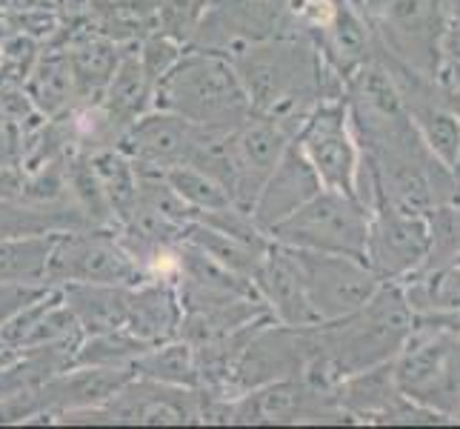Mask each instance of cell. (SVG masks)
<instances>
[{"mask_svg":"<svg viewBox=\"0 0 460 429\" xmlns=\"http://www.w3.org/2000/svg\"><path fill=\"white\" fill-rule=\"evenodd\" d=\"M415 329V309L398 283L380 290L352 315L309 326V358L300 378L332 392L343 378L394 361Z\"/></svg>","mask_w":460,"mask_h":429,"instance_id":"cell-1","label":"cell"},{"mask_svg":"<svg viewBox=\"0 0 460 429\" xmlns=\"http://www.w3.org/2000/svg\"><path fill=\"white\" fill-rule=\"evenodd\" d=\"M249 103L292 132L323 101V55L304 40H249L226 52Z\"/></svg>","mask_w":460,"mask_h":429,"instance_id":"cell-2","label":"cell"},{"mask_svg":"<svg viewBox=\"0 0 460 429\" xmlns=\"http://www.w3.org/2000/svg\"><path fill=\"white\" fill-rule=\"evenodd\" d=\"M152 106L220 132L234 130L252 115L249 94L232 58L215 49L183 52L157 81Z\"/></svg>","mask_w":460,"mask_h":429,"instance_id":"cell-3","label":"cell"},{"mask_svg":"<svg viewBox=\"0 0 460 429\" xmlns=\"http://www.w3.org/2000/svg\"><path fill=\"white\" fill-rule=\"evenodd\" d=\"M372 212L355 195L338 189H321L304 206H297L275 227H269V241L289 249L329 252L367 261ZM369 264V261H367Z\"/></svg>","mask_w":460,"mask_h":429,"instance_id":"cell-4","label":"cell"},{"mask_svg":"<svg viewBox=\"0 0 460 429\" xmlns=\"http://www.w3.org/2000/svg\"><path fill=\"white\" fill-rule=\"evenodd\" d=\"M438 324V321H435ZM394 384L401 395L452 418L460 412V329L415 326L394 358Z\"/></svg>","mask_w":460,"mask_h":429,"instance_id":"cell-5","label":"cell"},{"mask_svg":"<svg viewBox=\"0 0 460 429\" xmlns=\"http://www.w3.org/2000/svg\"><path fill=\"white\" fill-rule=\"evenodd\" d=\"M149 275L123 246L118 229H66L52 241L46 283H120L135 286Z\"/></svg>","mask_w":460,"mask_h":429,"instance_id":"cell-6","label":"cell"},{"mask_svg":"<svg viewBox=\"0 0 460 429\" xmlns=\"http://www.w3.org/2000/svg\"><path fill=\"white\" fill-rule=\"evenodd\" d=\"M292 255L300 278H304L309 304L321 324L352 315L384 283V278L360 258L329 255V252H306V249H292Z\"/></svg>","mask_w":460,"mask_h":429,"instance_id":"cell-7","label":"cell"},{"mask_svg":"<svg viewBox=\"0 0 460 429\" xmlns=\"http://www.w3.org/2000/svg\"><path fill=\"white\" fill-rule=\"evenodd\" d=\"M200 389L169 387L132 375L106 404L72 412L60 424H200Z\"/></svg>","mask_w":460,"mask_h":429,"instance_id":"cell-8","label":"cell"},{"mask_svg":"<svg viewBox=\"0 0 460 429\" xmlns=\"http://www.w3.org/2000/svg\"><path fill=\"white\" fill-rule=\"evenodd\" d=\"M295 143L314 166L317 178L326 189L355 195L360 149L352 126H349L346 101L332 98L317 103L306 115V121L297 126Z\"/></svg>","mask_w":460,"mask_h":429,"instance_id":"cell-9","label":"cell"},{"mask_svg":"<svg viewBox=\"0 0 460 429\" xmlns=\"http://www.w3.org/2000/svg\"><path fill=\"white\" fill-rule=\"evenodd\" d=\"M295 140V132L287 123L269 118L263 112H255L237 123L226 135V155H229V195L234 206L252 210L263 181L269 178L280 161V155Z\"/></svg>","mask_w":460,"mask_h":429,"instance_id":"cell-10","label":"cell"},{"mask_svg":"<svg viewBox=\"0 0 460 429\" xmlns=\"http://www.w3.org/2000/svg\"><path fill=\"white\" fill-rule=\"evenodd\" d=\"M435 229L426 212H411L389 201H380L369 220L367 261L384 281L403 278L429 258Z\"/></svg>","mask_w":460,"mask_h":429,"instance_id":"cell-11","label":"cell"},{"mask_svg":"<svg viewBox=\"0 0 460 429\" xmlns=\"http://www.w3.org/2000/svg\"><path fill=\"white\" fill-rule=\"evenodd\" d=\"M343 418L332 392L314 389L300 375L249 389L226 404V424H317Z\"/></svg>","mask_w":460,"mask_h":429,"instance_id":"cell-12","label":"cell"},{"mask_svg":"<svg viewBox=\"0 0 460 429\" xmlns=\"http://www.w3.org/2000/svg\"><path fill=\"white\" fill-rule=\"evenodd\" d=\"M206 130L166 109H149L120 135L118 149L140 169L166 172L195 157Z\"/></svg>","mask_w":460,"mask_h":429,"instance_id":"cell-13","label":"cell"},{"mask_svg":"<svg viewBox=\"0 0 460 429\" xmlns=\"http://www.w3.org/2000/svg\"><path fill=\"white\" fill-rule=\"evenodd\" d=\"M255 292L263 300L269 317L283 326H317V315L309 304L304 278L297 273L292 249L272 244L263 255L258 273L252 275Z\"/></svg>","mask_w":460,"mask_h":429,"instance_id":"cell-14","label":"cell"},{"mask_svg":"<svg viewBox=\"0 0 460 429\" xmlns=\"http://www.w3.org/2000/svg\"><path fill=\"white\" fill-rule=\"evenodd\" d=\"M321 189L323 183L317 178L314 166L306 161V155L300 152V147L292 140L287 152L280 155L278 166L269 172V178L263 181L249 215L266 232L289 212H295L297 206H304L312 195L321 192Z\"/></svg>","mask_w":460,"mask_h":429,"instance_id":"cell-15","label":"cell"},{"mask_svg":"<svg viewBox=\"0 0 460 429\" xmlns=\"http://www.w3.org/2000/svg\"><path fill=\"white\" fill-rule=\"evenodd\" d=\"M84 338L81 324L60 295V286L31 300L0 329V344L38 349V346H77Z\"/></svg>","mask_w":460,"mask_h":429,"instance_id":"cell-16","label":"cell"},{"mask_svg":"<svg viewBox=\"0 0 460 429\" xmlns=\"http://www.w3.org/2000/svg\"><path fill=\"white\" fill-rule=\"evenodd\" d=\"M183 307L172 275H152L129 290V317L126 329L144 344L155 346L181 335Z\"/></svg>","mask_w":460,"mask_h":429,"instance_id":"cell-17","label":"cell"},{"mask_svg":"<svg viewBox=\"0 0 460 429\" xmlns=\"http://www.w3.org/2000/svg\"><path fill=\"white\" fill-rule=\"evenodd\" d=\"M23 92H26V98L35 103L38 112L49 121L69 115L72 109L86 103L66 52L40 55L31 63V69L26 72Z\"/></svg>","mask_w":460,"mask_h":429,"instance_id":"cell-18","label":"cell"},{"mask_svg":"<svg viewBox=\"0 0 460 429\" xmlns=\"http://www.w3.org/2000/svg\"><path fill=\"white\" fill-rule=\"evenodd\" d=\"M129 290L120 283H63L60 295L81 324L84 335L126 329L129 317Z\"/></svg>","mask_w":460,"mask_h":429,"instance_id":"cell-19","label":"cell"},{"mask_svg":"<svg viewBox=\"0 0 460 429\" xmlns=\"http://www.w3.org/2000/svg\"><path fill=\"white\" fill-rule=\"evenodd\" d=\"M98 103L112 115L123 132L129 130L132 121L149 112L155 103V81L137 52H120L118 67L103 86Z\"/></svg>","mask_w":460,"mask_h":429,"instance_id":"cell-20","label":"cell"},{"mask_svg":"<svg viewBox=\"0 0 460 429\" xmlns=\"http://www.w3.org/2000/svg\"><path fill=\"white\" fill-rule=\"evenodd\" d=\"M66 229H89L77 206H38L21 198H0V237L52 235Z\"/></svg>","mask_w":460,"mask_h":429,"instance_id":"cell-21","label":"cell"},{"mask_svg":"<svg viewBox=\"0 0 460 429\" xmlns=\"http://www.w3.org/2000/svg\"><path fill=\"white\" fill-rule=\"evenodd\" d=\"M132 372L137 378H149L169 387H186V389L200 387L198 349L183 338H172V341L144 349V353L135 358Z\"/></svg>","mask_w":460,"mask_h":429,"instance_id":"cell-22","label":"cell"},{"mask_svg":"<svg viewBox=\"0 0 460 429\" xmlns=\"http://www.w3.org/2000/svg\"><path fill=\"white\" fill-rule=\"evenodd\" d=\"M398 89H401L403 98H415V103L403 101V106H406L409 118L418 123L426 147L432 149V155L443 166L457 169L460 166V118L452 112V109L440 106L429 98H420L418 92H409L403 86H398Z\"/></svg>","mask_w":460,"mask_h":429,"instance_id":"cell-23","label":"cell"},{"mask_svg":"<svg viewBox=\"0 0 460 429\" xmlns=\"http://www.w3.org/2000/svg\"><path fill=\"white\" fill-rule=\"evenodd\" d=\"M181 241L203 249L209 258H215L217 264H224L226 269H232V273L243 275L249 281H252V275L258 273V266H261L263 255L269 252V246H272V241L255 244V241H246V237H237L232 232L215 229L209 224H200V220H192V224L183 229Z\"/></svg>","mask_w":460,"mask_h":429,"instance_id":"cell-24","label":"cell"},{"mask_svg":"<svg viewBox=\"0 0 460 429\" xmlns=\"http://www.w3.org/2000/svg\"><path fill=\"white\" fill-rule=\"evenodd\" d=\"M55 235L0 237V283H46Z\"/></svg>","mask_w":460,"mask_h":429,"instance_id":"cell-25","label":"cell"},{"mask_svg":"<svg viewBox=\"0 0 460 429\" xmlns=\"http://www.w3.org/2000/svg\"><path fill=\"white\" fill-rule=\"evenodd\" d=\"M66 58L72 63V72L77 77V86H81L86 103L92 98H101L103 86L109 84V77H112L118 60H120V52L112 40L106 38H81L75 40L69 49H66Z\"/></svg>","mask_w":460,"mask_h":429,"instance_id":"cell-26","label":"cell"},{"mask_svg":"<svg viewBox=\"0 0 460 429\" xmlns=\"http://www.w3.org/2000/svg\"><path fill=\"white\" fill-rule=\"evenodd\" d=\"M149 349L140 338H135L129 329L112 332H94L84 335L75 349L72 367H106V370H132L135 358Z\"/></svg>","mask_w":460,"mask_h":429,"instance_id":"cell-27","label":"cell"},{"mask_svg":"<svg viewBox=\"0 0 460 429\" xmlns=\"http://www.w3.org/2000/svg\"><path fill=\"white\" fill-rule=\"evenodd\" d=\"M367 49V29L355 18V12H349L346 6H335L332 18L326 21V43L321 55L335 63L341 72H355L358 67H363Z\"/></svg>","mask_w":460,"mask_h":429,"instance_id":"cell-28","label":"cell"},{"mask_svg":"<svg viewBox=\"0 0 460 429\" xmlns=\"http://www.w3.org/2000/svg\"><path fill=\"white\" fill-rule=\"evenodd\" d=\"M166 181L172 183V189L178 192L189 206L195 210V218L200 212H212V210H224V206H232V195L229 189L220 183L217 178H212L209 172H203L192 164H181L164 172Z\"/></svg>","mask_w":460,"mask_h":429,"instance_id":"cell-29","label":"cell"},{"mask_svg":"<svg viewBox=\"0 0 460 429\" xmlns=\"http://www.w3.org/2000/svg\"><path fill=\"white\" fill-rule=\"evenodd\" d=\"M423 304L435 315H460V261L438 269L423 283Z\"/></svg>","mask_w":460,"mask_h":429,"instance_id":"cell-30","label":"cell"},{"mask_svg":"<svg viewBox=\"0 0 460 429\" xmlns=\"http://www.w3.org/2000/svg\"><path fill=\"white\" fill-rule=\"evenodd\" d=\"M386 14L401 35H423L432 23L435 4L432 0H389Z\"/></svg>","mask_w":460,"mask_h":429,"instance_id":"cell-31","label":"cell"},{"mask_svg":"<svg viewBox=\"0 0 460 429\" xmlns=\"http://www.w3.org/2000/svg\"><path fill=\"white\" fill-rule=\"evenodd\" d=\"M49 283H0V329H4L14 315L31 300L49 292Z\"/></svg>","mask_w":460,"mask_h":429,"instance_id":"cell-32","label":"cell"},{"mask_svg":"<svg viewBox=\"0 0 460 429\" xmlns=\"http://www.w3.org/2000/svg\"><path fill=\"white\" fill-rule=\"evenodd\" d=\"M0 166H21V135L0 103Z\"/></svg>","mask_w":460,"mask_h":429,"instance_id":"cell-33","label":"cell"},{"mask_svg":"<svg viewBox=\"0 0 460 429\" xmlns=\"http://www.w3.org/2000/svg\"><path fill=\"white\" fill-rule=\"evenodd\" d=\"M26 172L21 166H0V198H21Z\"/></svg>","mask_w":460,"mask_h":429,"instance_id":"cell-34","label":"cell"}]
</instances>
